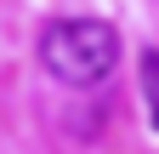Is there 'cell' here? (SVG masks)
Masks as SVG:
<instances>
[{"label":"cell","instance_id":"obj_1","mask_svg":"<svg viewBox=\"0 0 159 154\" xmlns=\"http://www.w3.org/2000/svg\"><path fill=\"white\" fill-rule=\"evenodd\" d=\"M40 69L68 91H97L119 69V34L102 17H51L40 29Z\"/></svg>","mask_w":159,"mask_h":154},{"label":"cell","instance_id":"obj_2","mask_svg":"<svg viewBox=\"0 0 159 154\" xmlns=\"http://www.w3.org/2000/svg\"><path fill=\"white\" fill-rule=\"evenodd\" d=\"M136 69H142V103H148V126L159 131V51L148 46L136 57Z\"/></svg>","mask_w":159,"mask_h":154}]
</instances>
